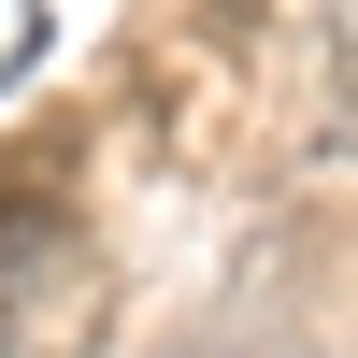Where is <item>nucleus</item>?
<instances>
[{
  "mask_svg": "<svg viewBox=\"0 0 358 358\" xmlns=\"http://www.w3.org/2000/svg\"><path fill=\"white\" fill-rule=\"evenodd\" d=\"M158 358H258V344H215V330H201V344H158Z\"/></svg>",
  "mask_w": 358,
  "mask_h": 358,
  "instance_id": "1",
  "label": "nucleus"
}]
</instances>
